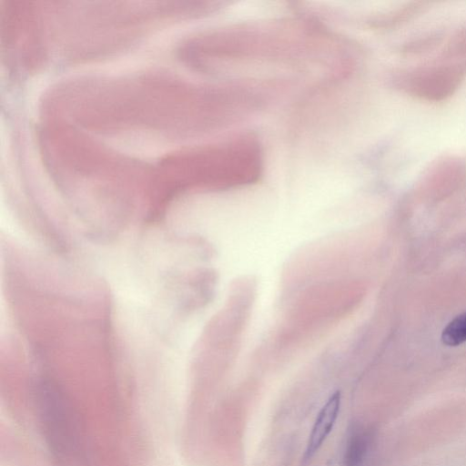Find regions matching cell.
Wrapping results in <instances>:
<instances>
[{
  "instance_id": "6da1fadb",
  "label": "cell",
  "mask_w": 466,
  "mask_h": 466,
  "mask_svg": "<svg viewBox=\"0 0 466 466\" xmlns=\"http://www.w3.org/2000/svg\"><path fill=\"white\" fill-rule=\"evenodd\" d=\"M460 75L458 68H444L412 74L404 81L410 91L421 96L438 98L450 93L460 79Z\"/></svg>"
},
{
  "instance_id": "7a4b0ae2",
  "label": "cell",
  "mask_w": 466,
  "mask_h": 466,
  "mask_svg": "<svg viewBox=\"0 0 466 466\" xmlns=\"http://www.w3.org/2000/svg\"><path fill=\"white\" fill-rule=\"evenodd\" d=\"M340 403V392L336 391L320 409L309 435L304 461L310 460L317 453L331 432L339 413Z\"/></svg>"
},
{
  "instance_id": "3957f363",
  "label": "cell",
  "mask_w": 466,
  "mask_h": 466,
  "mask_svg": "<svg viewBox=\"0 0 466 466\" xmlns=\"http://www.w3.org/2000/svg\"><path fill=\"white\" fill-rule=\"evenodd\" d=\"M368 445V435L358 432L351 436L343 457V466H360Z\"/></svg>"
},
{
  "instance_id": "277c9868",
  "label": "cell",
  "mask_w": 466,
  "mask_h": 466,
  "mask_svg": "<svg viewBox=\"0 0 466 466\" xmlns=\"http://www.w3.org/2000/svg\"><path fill=\"white\" fill-rule=\"evenodd\" d=\"M441 341L451 347L466 342V312L458 315L448 323L442 330Z\"/></svg>"
}]
</instances>
